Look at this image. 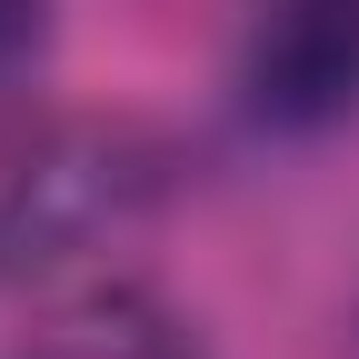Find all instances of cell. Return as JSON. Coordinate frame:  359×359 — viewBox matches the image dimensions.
<instances>
[{"label":"cell","mask_w":359,"mask_h":359,"mask_svg":"<svg viewBox=\"0 0 359 359\" xmlns=\"http://www.w3.org/2000/svg\"><path fill=\"white\" fill-rule=\"evenodd\" d=\"M160 160L140 130L40 120L0 140V280H40L80 250H110L150 210Z\"/></svg>","instance_id":"6da1fadb"},{"label":"cell","mask_w":359,"mask_h":359,"mask_svg":"<svg viewBox=\"0 0 359 359\" xmlns=\"http://www.w3.org/2000/svg\"><path fill=\"white\" fill-rule=\"evenodd\" d=\"M250 110L269 130H330L359 110V0H259Z\"/></svg>","instance_id":"7a4b0ae2"},{"label":"cell","mask_w":359,"mask_h":359,"mask_svg":"<svg viewBox=\"0 0 359 359\" xmlns=\"http://www.w3.org/2000/svg\"><path fill=\"white\" fill-rule=\"evenodd\" d=\"M60 359H190V339H180L160 309L110 299V309H90V320L70 330V349H60Z\"/></svg>","instance_id":"3957f363"},{"label":"cell","mask_w":359,"mask_h":359,"mask_svg":"<svg viewBox=\"0 0 359 359\" xmlns=\"http://www.w3.org/2000/svg\"><path fill=\"white\" fill-rule=\"evenodd\" d=\"M50 50V0H0V90Z\"/></svg>","instance_id":"277c9868"}]
</instances>
